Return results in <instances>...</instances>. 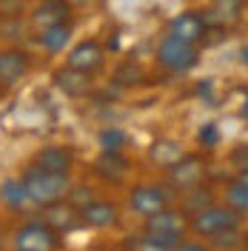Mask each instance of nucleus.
<instances>
[{
	"label": "nucleus",
	"instance_id": "obj_1",
	"mask_svg": "<svg viewBox=\"0 0 248 251\" xmlns=\"http://www.w3.org/2000/svg\"><path fill=\"white\" fill-rule=\"evenodd\" d=\"M23 183H26V191H29V200L37 208H46L51 203H60L69 197L72 191V177L60 172H46L40 166H26L23 172Z\"/></svg>",
	"mask_w": 248,
	"mask_h": 251
},
{
	"label": "nucleus",
	"instance_id": "obj_2",
	"mask_svg": "<svg viewBox=\"0 0 248 251\" xmlns=\"http://www.w3.org/2000/svg\"><path fill=\"white\" fill-rule=\"evenodd\" d=\"M200 63V46L180 40L174 34H163V40L157 43V66L166 69L169 75H186Z\"/></svg>",
	"mask_w": 248,
	"mask_h": 251
},
{
	"label": "nucleus",
	"instance_id": "obj_3",
	"mask_svg": "<svg viewBox=\"0 0 248 251\" xmlns=\"http://www.w3.org/2000/svg\"><path fill=\"white\" fill-rule=\"evenodd\" d=\"M240 214L234 211L231 205H217L211 203L208 208H202L197 214H191L188 217V228L194 231V234H200L202 240H214L220 234H228V231H237L240 228Z\"/></svg>",
	"mask_w": 248,
	"mask_h": 251
},
{
	"label": "nucleus",
	"instance_id": "obj_4",
	"mask_svg": "<svg viewBox=\"0 0 248 251\" xmlns=\"http://www.w3.org/2000/svg\"><path fill=\"white\" fill-rule=\"evenodd\" d=\"M12 249L17 251H54L60 249V231H54L46 220H29L12 234Z\"/></svg>",
	"mask_w": 248,
	"mask_h": 251
},
{
	"label": "nucleus",
	"instance_id": "obj_5",
	"mask_svg": "<svg viewBox=\"0 0 248 251\" xmlns=\"http://www.w3.org/2000/svg\"><path fill=\"white\" fill-rule=\"evenodd\" d=\"M202 177H205V160L200 154H183L174 166H169V186L180 194L200 186Z\"/></svg>",
	"mask_w": 248,
	"mask_h": 251
},
{
	"label": "nucleus",
	"instance_id": "obj_6",
	"mask_svg": "<svg viewBox=\"0 0 248 251\" xmlns=\"http://www.w3.org/2000/svg\"><path fill=\"white\" fill-rule=\"evenodd\" d=\"M66 66H74L80 72L97 75L106 69V49L100 40H80L66 51Z\"/></svg>",
	"mask_w": 248,
	"mask_h": 251
},
{
	"label": "nucleus",
	"instance_id": "obj_7",
	"mask_svg": "<svg viewBox=\"0 0 248 251\" xmlns=\"http://www.w3.org/2000/svg\"><path fill=\"white\" fill-rule=\"evenodd\" d=\"M128 205L131 211L140 214V217H149L160 208L171 205V191L163 186H154V183H143V186H134L131 194H128Z\"/></svg>",
	"mask_w": 248,
	"mask_h": 251
},
{
	"label": "nucleus",
	"instance_id": "obj_8",
	"mask_svg": "<svg viewBox=\"0 0 248 251\" xmlns=\"http://www.w3.org/2000/svg\"><path fill=\"white\" fill-rule=\"evenodd\" d=\"M143 231H151V234H160V237H186L188 231V214L180 208H160L154 214H149L146 223H143Z\"/></svg>",
	"mask_w": 248,
	"mask_h": 251
},
{
	"label": "nucleus",
	"instance_id": "obj_9",
	"mask_svg": "<svg viewBox=\"0 0 248 251\" xmlns=\"http://www.w3.org/2000/svg\"><path fill=\"white\" fill-rule=\"evenodd\" d=\"M169 34L174 37H180V40H188V43H197L200 46L202 40H205V34H208V20H205V12H194V9H188V12H180V15H174L169 20V26H166Z\"/></svg>",
	"mask_w": 248,
	"mask_h": 251
},
{
	"label": "nucleus",
	"instance_id": "obj_10",
	"mask_svg": "<svg viewBox=\"0 0 248 251\" xmlns=\"http://www.w3.org/2000/svg\"><path fill=\"white\" fill-rule=\"evenodd\" d=\"M29 69H31L29 51H23V49H17V46L0 49V89L17 86L20 80L29 75Z\"/></svg>",
	"mask_w": 248,
	"mask_h": 251
},
{
	"label": "nucleus",
	"instance_id": "obj_11",
	"mask_svg": "<svg viewBox=\"0 0 248 251\" xmlns=\"http://www.w3.org/2000/svg\"><path fill=\"white\" fill-rule=\"evenodd\" d=\"M80 223L86 228H94V231H103V228H111L120 223V208L109 200H89V203L80 208Z\"/></svg>",
	"mask_w": 248,
	"mask_h": 251
},
{
	"label": "nucleus",
	"instance_id": "obj_12",
	"mask_svg": "<svg viewBox=\"0 0 248 251\" xmlns=\"http://www.w3.org/2000/svg\"><path fill=\"white\" fill-rule=\"evenodd\" d=\"M51 80H54V86H57L66 97H86L94 86V75L80 72L74 66H60V69L51 75Z\"/></svg>",
	"mask_w": 248,
	"mask_h": 251
},
{
	"label": "nucleus",
	"instance_id": "obj_13",
	"mask_svg": "<svg viewBox=\"0 0 248 251\" xmlns=\"http://www.w3.org/2000/svg\"><path fill=\"white\" fill-rule=\"evenodd\" d=\"M31 166H40L46 172L72 174V169H74V151L69 146H43V149L34 151Z\"/></svg>",
	"mask_w": 248,
	"mask_h": 251
},
{
	"label": "nucleus",
	"instance_id": "obj_14",
	"mask_svg": "<svg viewBox=\"0 0 248 251\" xmlns=\"http://www.w3.org/2000/svg\"><path fill=\"white\" fill-rule=\"evenodd\" d=\"M69 40H72V20H60V23H51V26L37 29V46L43 49L46 54L66 51Z\"/></svg>",
	"mask_w": 248,
	"mask_h": 251
},
{
	"label": "nucleus",
	"instance_id": "obj_15",
	"mask_svg": "<svg viewBox=\"0 0 248 251\" xmlns=\"http://www.w3.org/2000/svg\"><path fill=\"white\" fill-rule=\"evenodd\" d=\"M243 6H246V0H211V6L205 9V20H208V26L231 29L243 20Z\"/></svg>",
	"mask_w": 248,
	"mask_h": 251
},
{
	"label": "nucleus",
	"instance_id": "obj_16",
	"mask_svg": "<svg viewBox=\"0 0 248 251\" xmlns=\"http://www.w3.org/2000/svg\"><path fill=\"white\" fill-rule=\"evenodd\" d=\"M69 15H72V3L69 0H46V3H37L31 9V23L37 29H43V26H51V23L69 20Z\"/></svg>",
	"mask_w": 248,
	"mask_h": 251
},
{
	"label": "nucleus",
	"instance_id": "obj_17",
	"mask_svg": "<svg viewBox=\"0 0 248 251\" xmlns=\"http://www.w3.org/2000/svg\"><path fill=\"white\" fill-rule=\"evenodd\" d=\"M77 217H80V211L72 203H66V200H60V203H51V205H46V208H43V220H46L54 231H60V234H63V231H72V228L80 223Z\"/></svg>",
	"mask_w": 248,
	"mask_h": 251
},
{
	"label": "nucleus",
	"instance_id": "obj_18",
	"mask_svg": "<svg viewBox=\"0 0 248 251\" xmlns=\"http://www.w3.org/2000/svg\"><path fill=\"white\" fill-rule=\"evenodd\" d=\"M0 203L6 205L9 211H23V208L31 203L23 177H6V180L0 183Z\"/></svg>",
	"mask_w": 248,
	"mask_h": 251
},
{
	"label": "nucleus",
	"instance_id": "obj_19",
	"mask_svg": "<svg viewBox=\"0 0 248 251\" xmlns=\"http://www.w3.org/2000/svg\"><path fill=\"white\" fill-rule=\"evenodd\" d=\"M94 172L106 180L120 183L128 172V160L123 157V151H100V157L94 160Z\"/></svg>",
	"mask_w": 248,
	"mask_h": 251
},
{
	"label": "nucleus",
	"instance_id": "obj_20",
	"mask_svg": "<svg viewBox=\"0 0 248 251\" xmlns=\"http://www.w3.org/2000/svg\"><path fill=\"white\" fill-rule=\"evenodd\" d=\"M180 157H183V146H180L177 140H171V137L154 140L151 143V149H149V160H151L154 166H163V169L174 166Z\"/></svg>",
	"mask_w": 248,
	"mask_h": 251
},
{
	"label": "nucleus",
	"instance_id": "obj_21",
	"mask_svg": "<svg viewBox=\"0 0 248 251\" xmlns=\"http://www.w3.org/2000/svg\"><path fill=\"white\" fill-rule=\"evenodd\" d=\"M223 197H225V203L231 205L240 217H248V180H243V177H234L231 183L225 186Z\"/></svg>",
	"mask_w": 248,
	"mask_h": 251
},
{
	"label": "nucleus",
	"instance_id": "obj_22",
	"mask_svg": "<svg viewBox=\"0 0 248 251\" xmlns=\"http://www.w3.org/2000/svg\"><path fill=\"white\" fill-rule=\"evenodd\" d=\"M211 203H214V191L211 188L194 186V188H188V191H183V211H186L188 217L202 211V208H208Z\"/></svg>",
	"mask_w": 248,
	"mask_h": 251
},
{
	"label": "nucleus",
	"instance_id": "obj_23",
	"mask_svg": "<svg viewBox=\"0 0 248 251\" xmlns=\"http://www.w3.org/2000/svg\"><path fill=\"white\" fill-rule=\"evenodd\" d=\"M97 143H100L103 151H123L125 146H128V134L120 126H106V128L97 131Z\"/></svg>",
	"mask_w": 248,
	"mask_h": 251
},
{
	"label": "nucleus",
	"instance_id": "obj_24",
	"mask_svg": "<svg viewBox=\"0 0 248 251\" xmlns=\"http://www.w3.org/2000/svg\"><path fill=\"white\" fill-rule=\"evenodd\" d=\"M197 143H200L202 149H214L220 143V128H217V123H205L197 131Z\"/></svg>",
	"mask_w": 248,
	"mask_h": 251
},
{
	"label": "nucleus",
	"instance_id": "obj_25",
	"mask_svg": "<svg viewBox=\"0 0 248 251\" xmlns=\"http://www.w3.org/2000/svg\"><path fill=\"white\" fill-rule=\"evenodd\" d=\"M231 157L240 163V166H248V146H237L231 151Z\"/></svg>",
	"mask_w": 248,
	"mask_h": 251
},
{
	"label": "nucleus",
	"instance_id": "obj_26",
	"mask_svg": "<svg viewBox=\"0 0 248 251\" xmlns=\"http://www.w3.org/2000/svg\"><path fill=\"white\" fill-rule=\"evenodd\" d=\"M72 3H77V6H97L100 0H72Z\"/></svg>",
	"mask_w": 248,
	"mask_h": 251
},
{
	"label": "nucleus",
	"instance_id": "obj_27",
	"mask_svg": "<svg viewBox=\"0 0 248 251\" xmlns=\"http://www.w3.org/2000/svg\"><path fill=\"white\" fill-rule=\"evenodd\" d=\"M240 60H243V63L248 66V46H243V49H240Z\"/></svg>",
	"mask_w": 248,
	"mask_h": 251
},
{
	"label": "nucleus",
	"instance_id": "obj_28",
	"mask_svg": "<svg viewBox=\"0 0 248 251\" xmlns=\"http://www.w3.org/2000/svg\"><path fill=\"white\" fill-rule=\"evenodd\" d=\"M237 177H243V180H248V166H240V174Z\"/></svg>",
	"mask_w": 248,
	"mask_h": 251
},
{
	"label": "nucleus",
	"instance_id": "obj_29",
	"mask_svg": "<svg viewBox=\"0 0 248 251\" xmlns=\"http://www.w3.org/2000/svg\"><path fill=\"white\" fill-rule=\"evenodd\" d=\"M243 117L248 120V94H246V103H243Z\"/></svg>",
	"mask_w": 248,
	"mask_h": 251
},
{
	"label": "nucleus",
	"instance_id": "obj_30",
	"mask_svg": "<svg viewBox=\"0 0 248 251\" xmlns=\"http://www.w3.org/2000/svg\"><path fill=\"white\" fill-rule=\"evenodd\" d=\"M243 243H246V246H248V231H246V234H243Z\"/></svg>",
	"mask_w": 248,
	"mask_h": 251
},
{
	"label": "nucleus",
	"instance_id": "obj_31",
	"mask_svg": "<svg viewBox=\"0 0 248 251\" xmlns=\"http://www.w3.org/2000/svg\"><path fill=\"white\" fill-rule=\"evenodd\" d=\"M0 246H3V234H0Z\"/></svg>",
	"mask_w": 248,
	"mask_h": 251
},
{
	"label": "nucleus",
	"instance_id": "obj_32",
	"mask_svg": "<svg viewBox=\"0 0 248 251\" xmlns=\"http://www.w3.org/2000/svg\"><path fill=\"white\" fill-rule=\"evenodd\" d=\"M37 3H46V0H37Z\"/></svg>",
	"mask_w": 248,
	"mask_h": 251
}]
</instances>
